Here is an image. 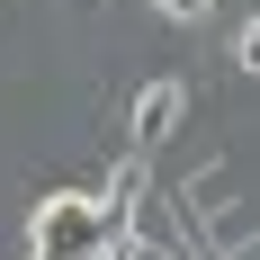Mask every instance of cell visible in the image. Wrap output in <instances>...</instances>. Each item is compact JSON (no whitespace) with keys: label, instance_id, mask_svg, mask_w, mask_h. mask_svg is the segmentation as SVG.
Wrapping results in <instances>:
<instances>
[{"label":"cell","instance_id":"6da1fadb","mask_svg":"<svg viewBox=\"0 0 260 260\" xmlns=\"http://www.w3.org/2000/svg\"><path fill=\"white\" fill-rule=\"evenodd\" d=\"M180 108H188V90L180 81H153V90H144V99H135V153H153V144H171V126H180Z\"/></svg>","mask_w":260,"mask_h":260},{"label":"cell","instance_id":"7a4b0ae2","mask_svg":"<svg viewBox=\"0 0 260 260\" xmlns=\"http://www.w3.org/2000/svg\"><path fill=\"white\" fill-rule=\"evenodd\" d=\"M153 9H161V18H180V27H188V18H207V0H153Z\"/></svg>","mask_w":260,"mask_h":260},{"label":"cell","instance_id":"3957f363","mask_svg":"<svg viewBox=\"0 0 260 260\" xmlns=\"http://www.w3.org/2000/svg\"><path fill=\"white\" fill-rule=\"evenodd\" d=\"M242 63H251V72H260V27H251V36H242Z\"/></svg>","mask_w":260,"mask_h":260}]
</instances>
